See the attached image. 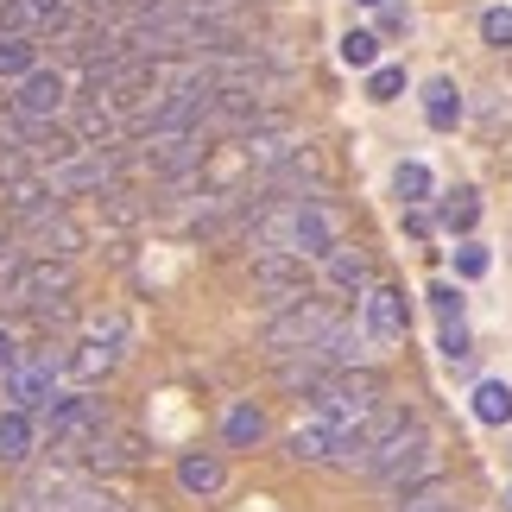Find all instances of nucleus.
<instances>
[{
    "mask_svg": "<svg viewBox=\"0 0 512 512\" xmlns=\"http://www.w3.org/2000/svg\"><path fill=\"white\" fill-rule=\"evenodd\" d=\"M304 266H310V260H298V253H272V247H266V253H253V285H260L266 298L285 310L291 298H304V291H310V272H304Z\"/></svg>",
    "mask_w": 512,
    "mask_h": 512,
    "instance_id": "nucleus-12",
    "label": "nucleus"
},
{
    "mask_svg": "<svg viewBox=\"0 0 512 512\" xmlns=\"http://www.w3.org/2000/svg\"><path fill=\"white\" fill-rule=\"evenodd\" d=\"M456 512H462V506H456Z\"/></svg>",
    "mask_w": 512,
    "mask_h": 512,
    "instance_id": "nucleus-32",
    "label": "nucleus"
},
{
    "mask_svg": "<svg viewBox=\"0 0 512 512\" xmlns=\"http://www.w3.org/2000/svg\"><path fill=\"white\" fill-rule=\"evenodd\" d=\"M13 361V336H7V329H0V367H7Z\"/></svg>",
    "mask_w": 512,
    "mask_h": 512,
    "instance_id": "nucleus-30",
    "label": "nucleus"
},
{
    "mask_svg": "<svg viewBox=\"0 0 512 512\" xmlns=\"http://www.w3.org/2000/svg\"><path fill=\"white\" fill-rule=\"evenodd\" d=\"M26 70H38V38L0 26V89H13Z\"/></svg>",
    "mask_w": 512,
    "mask_h": 512,
    "instance_id": "nucleus-17",
    "label": "nucleus"
},
{
    "mask_svg": "<svg viewBox=\"0 0 512 512\" xmlns=\"http://www.w3.org/2000/svg\"><path fill=\"white\" fill-rule=\"evenodd\" d=\"M361 475L380 487V494H399V487L437 475V443H430L424 424H411V430H399V437H386L380 449H373V456L361 462Z\"/></svg>",
    "mask_w": 512,
    "mask_h": 512,
    "instance_id": "nucleus-2",
    "label": "nucleus"
},
{
    "mask_svg": "<svg viewBox=\"0 0 512 512\" xmlns=\"http://www.w3.org/2000/svg\"><path fill=\"white\" fill-rule=\"evenodd\" d=\"M260 437H266V411L260 405H234L228 411V443L247 449V443H260Z\"/></svg>",
    "mask_w": 512,
    "mask_h": 512,
    "instance_id": "nucleus-21",
    "label": "nucleus"
},
{
    "mask_svg": "<svg viewBox=\"0 0 512 512\" xmlns=\"http://www.w3.org/2000/svg\"><path fill=\"white\" fill-rule=\"evenodd\" d=\"M0 26L32 32V38H64L76 32V13H70V0H0Z\"/></svg>",
    "mask_w": 512,
    "mask_h": 512,
    "instance_id": "nucleus-11",
    "label": "nucleus"
},
{
    "mask_svg": "<svg viewBox=\"0 0 512 512\" xmlns=\"http://www.w3.org/2000/svg\"><path fill=\"white\" fill-rule=\"evenodd\" d=\"M76 291V260H57V253H26V260L13 266V279L0 285V304L7 310H38L51 298H64Z\"/></svg>",
    "mask_w": 512,
    "mask_h": 512,
    "instance_id": "nucleus-6",
    "label": "nucleus"
},
{
    "mask_svg": "<svg viewBox=\"0 0 512 512\" xmlns=\"http://www.w3.org/2000/svg\"><path fill=\"white\" fill-rule=\"evenodd\" d=\"M481 32H487V45H500V51H506V45H512V13H506V7H494V13L481 19Z\"/></svg>",
    "mask_w": 512,
    "mask_h": 512,
    "instance_id": "nucleus-27",
    "label": "nucleus"
},
{
    "mask_svg": "<svg viewBox=\"0 0 512 512\" xmlns=\"http://www.w3.org/2000/svg\"><path fill=\"white\" fill-rule=\"evenodd\" d=\"M336 437H342V424L323 418V411H310V424H298L285 437V456L291 462H336Z\"/></svg>",
    "mask_w": 512,
    "mask_h": 512,
    "instance_id": "nucleus-13",
    "label": "nucleus"
},
{
    "mask_svg": "<svg viewBox=\"0 0 512 512\" xmlns=\"http://www.w3.org/2000/svg\"><path fill=\"white\" fill-rule=\"evenodd\" d=\"M76 468H89V475H121V468H140L146 462V443L133 437V430L121 424H108V430H95V437L70 456Z\"/></svg>",
    "mask_w": 512,
    "mask_h": 512,
    "instance_id": "nucleus-9",
    "label": "nucleus"
},
{
    "mask_svg": "<svg viewBox=\"0 0 512 512\" xmlns=\"http://www.w3.org/2000/svg\"><path fill=\"white\" fill-rule=\"evenodd\" d=\"M424 121L437 127V133H449V127L462 121V89L449 83V76H430V83H424Z\"/></svg>",
    "mask_w": 512,
    "mask_h": 512,
    "instance_id": "nucleus-18",
    "label": "nucleus"
},
{
    "mask_svg": "<svg viewBox=\"0 0 512 512\" xmlns=\"http://www.w3.org/2000/svg\"><path fill=\"white\" fill-rule=\"evenodd\" d=\"M361 7H380V0H361Z\"/></svg>",
    "mask_w": 512,
    "mask_h": 512,
    "instance_id": "nucleus-31",
    "label": "nucleus"
},
{
    "mask_svg": "<svg viewBox=\"0 0 512 512\" xmlns=\"http://www.w3.org/2000/svg\"><path fill=\"white\" fill-rule=\"evenodd\" d=\"M177 481H184V494H222V481H228V468H222V456H184L177 462Z\"/></svg>",
    "mask_w": 512,
    "mask_h": 512,
    "instance_id": "nucleus-19",
    "label": "nucleus"
},
{
    "mask_svg": "<svg viewBox=\"0 0 512 512\" xmlns=\"http://www.w3.org/2000/svg\"><path fill=\"white\" fill-rule=\"evenodd\" d=\"M32 456H38V411L7 405V411H0V462H7V468H26Z\"/></svg>",
    "mask_w": 512,
    "mask_h": 512,
    "instance_id": "nucleus-14",
    "label": "nucleus"
},
{
    "mask_svg": "<svg viewBox=\"0 0 512 512\" xmlns=\"http://www.w3.org/2000/svg\"><path fill=\"white\" fill-rule=\"evenodd\" d=\"M462 500H456V481L443 475H424V481H411V487H399V500H392V512H456Z\"/></svg>",
    "mask_w": 512,
    "mask_h": 512,
    "instance_id": "nucleus-15",
    "label": "nucleus"
},
{
    "mask_svg": "<svg viewBox=\"0 0 512 512\" xmlns=\"http://www.w3.org/2000/svg\"><path fill=\"white\" fill-rule=\"evenodd\" d=\"M392 190H399V203L411 209V203H424V196H430V171L418 165V159H405L399 171H392Z\"/></svg>",
    "mask_w": 512,
    "mask_h": 512,
    "instance_id": "nucleus-23",
    "label": "nucleus"
},
{
    "mask_svg": "<svg viewBox=\"0 0 512 512\" xmlns=\"http://www.w3.org/2000/svg\"><path fill=\"white\" fill-rule=\"evenodd\" d=\"M342 310L336 304H323V298H291L279 317H272L266 329H260V348L272 354V361H285V354H304V348H317L323 336H329V323H336Z\"/></svg>",
    "mask_w": 512,
    "mask_h": 512,
    "instance_id": "nucleus-4",
    "label": "nucleus"
},
{
    "mask_svg": "<svg viewBox=\"0 0 512 512\" xmlns=\"http://www.w3.org/2000/svg\"><path fill=\"white\" fill-rule=\"evenodd\" d=\"M430 310H437L443 323H462V291L456 285H430Z\"/></svg>",
    "mask_w": 512,
    "mask_h": 512,
    "instance_id": "nucleus-26",
    "label": "nucleus"
},
{
    "mask_svg": "<svg viewBox=\"0 0 512 512\" xmlns=\"http://www.w3.org/2000/svg\"><path fill=\"white\" fill-rule=\"evenodd\" d=\"M64 373H70V348L64 342H38L32 354H13V361L0 367V399L19 405V411H38L57 386H64Z\"/></svg>",
    "mask_w": 512,
    "mask_h": 512,
    "instance_id": "nucleus-3",
    "label": "nucleus"
},
{
    "mask_svg": "<svg viewBox=\"0 0 512 512\" xmlns=\"http://www.w3.org/2000/svg\"><path fill=\"white\" fill-rule=\"evenodd\" d=\"M323 272H329V285H342V291H367L373 285V260L361 247H348V241H336L323 253Z\"/></svg>",
    "mask_w": 512,
    "mask_h": 512,
    "instance_id": "nucleus-16",
    "label": "nucleus"
},
{
    "mask_svg": "<svg viewBox=\"0 0 512 512\" xmlns=\"http://www.w3.org/2000/svg\"><path fill=\"white\" fill-rule=\"evenodd\" d=\"M373 57H380V38L373 32H348L342 38V64L348 70H373Z\"/></svg>",
    "mask_w": 512,
    "mask_h": 512,
    "instance_id": "nucleus-24",
    "label": "nucleus"
},
{
    "mask_svg": "<svg viewBox=\"0 0 512 512\" xmlns=\"http://www.w3.org/2000/svg\"><path fill=\"white\" fill-rule=\"evenodd\" d=\"M475 418H481V424H512V386L481 380V386H475Z\"/></svg>",
    "mask_w": 512,
    "mask_h": 512,
    "instance_id": "nucleus-20",
    "label": "nucleus"
},
{
    "mask_svg": "<svg viewBox=\"0 0 512 512\" xmlns=\"http://www.w3.org/2000/svg\"><path fill=\"white\" fill-rule=\"evenodd\" d=\"M475 222H481V196H475V190H456V196L443 203V228H449V234H468Z\"/></svg>",
    "mask_w": 512,
    "mask_h": 512,
    "instance_id": "nucleus-22",
    "label": "nucleus"
},
{
    "mask_svg": "<svg viewBox=\"0 0 512 512\" xmlns=\"http://www.w3.org/2000/svg\"><path fill=\"white\" fill-rule=\"evenodd\" d=\"M380 399H386V380L361 361V367H336V373H329V380L310 392V411H323V418H336V424H361Z\"/></svg>",
    "mask_w": 512,
    "mask_h": 512,
    "instance_id": "nucleus-5",
    "label": "nucleus"
},
{
    "mask_svg": "<svg viewBox=\"0 0 512 512\" xmlns=\"http://www.w3.org/2000/svg\"><path fill=\"white\" fill-rule=\"evenodd\" d=\"M7 102H13L19 114H38V121H64V108H70V76L57 70V64H38V70H26V76L7 89Z\"/></svg>",
    "mask_w": 512,
    "mask_h": 512,
    "instance_id": "nucleus-8",
    "label": "nucleus"
},
{
    "mask_svg": "<svg viewBox=\"0 0 512 512\" xmlns=\"http://www.w3.org/2000/svg\"><path fill=\"white\" fill-rule=\"evenodd\" d=\"M127 342H133L127 317H102V323L89 329V342L70 354V380H83V386H89V380H108V373L127 361Z\"/></svg>",
    "mask_w": 512,
    "mask_h": 512,
    "instance_id": "nucleus-7",
    "label": "nucleus"
},
{
    "mask_svg": "<svg viewBox=\"0 0 512 512\" xmlns=\"http://www.w3.org/2000/svg\"><path fill=\"white\" fill-rule=\"evenodd\" d=\"M443 354H449V361H462V354H468V329L462 323H443Z\"/></svg>",
    "mask_w": 512,
    "mask_h": 512,
    "instance_id": "nucleus-29",
    "label": "nucleus"
},
{
    "mask_svg": "<svg viewBox=\"0 0 512 512\" xmlns=\"http://www.w3.org/2000/svg\"><path fill=\"white\" fill-rule=\"evenodd\" d=\"M367 95H373V102H399V95H405V70L399 64H380V70L367 76Z\"/></svg>",
    "mask_w": 512,
    "mask_h": 512,
    "instance_id": "nucleus-25",
    "label": "nucleus"
},
{
    "mask_svg": "<svg viewBox=\"0 0 512 512\" xmlns=\"http://www.w3.org/2000/svg\"><path fill=\"white\" fill-rule=\"evenodd\" d=\"M108 424H114V405L89 386H57L51 399L38 405V437H45L51 456H76V449Z\"/></svg>",
    "mask_w": 512,
    "mask_h": 512,
    "instance_id": "nucleus-1",
    "label": "nucleus"
},
{
    "mask_svg": "<svg viewBox=\"0 0 512 512\" xmlns=\"http://www.w3.org/2000/svg\"><path fill=\"white\" fill-rule=\"evenodd\" d=\"M456 272H462V279H481V272H487V253L481 247H462L456 253Z\"/></svg>",
    "mask_w": 512,
    "mask_h": 512,
    "instance_id": "nucleus-28",
    "label": "nucleus"
},
{
    "mask_svg": "<svg viewBox=\"0 0 512 512\" xmlns=\"http://www.w3.org/2000/svg\"><path fill=\"white\" fill-rule=\"evenodd\" d=\"M405 323H411L405 291H392V285H367L361 291V329H367L373 348H399L405 342Z\"/></svg>",
    "mask_w": 512,
    "mask_h": 512,
    "instance_id": "nucleus-10",
    "label": "nucleus"
}]
</instances>
